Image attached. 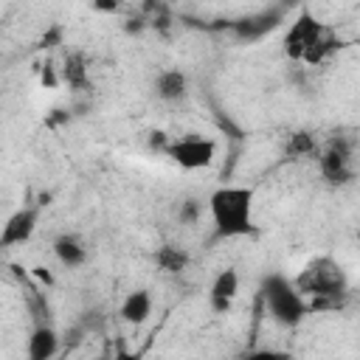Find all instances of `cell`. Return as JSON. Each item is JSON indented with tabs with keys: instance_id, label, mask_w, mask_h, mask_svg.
I'll return each mask as SVG.
<instances>
[{
	"instance_id": "obj_14",
	"label": "cell",
	"mask_w": 360,
	"mask_h": 360,
	"mask_svg": "<svg viewBox=\"0 0 360 360\" xmlns=\"http://www.w3.org/2000/svg\"><path fill=\"white\" fill-rule=\"evenodd\" d=\"M318 141H315V135L312 132H307V129H298V132H292V135H287V141H284V158H290V160H315V155H318Z\"/></svg>"
},
{
	"instance_id": "obj_1",
	"label": "cell",
	"mask_w": 360,
	"mask_h": 360,
	"mask_svg": "<svg viewBox=\"0 0 360 360\" xmlns=\"http://www.w3.org/2000/svg\"><path fill=\"white\" fill-rule=\"evenodd\" d=\"M292 287L307 298L309 312L340 309L349 298V276L332 256H315L292 278Z\"/></svg>"
},
{
	"instance_id": "obj_12",
	"label": "cell",
	"mask_w": 360,
	"mask_h": 360,
	"mask_svg": "<svg viewBox=\"0 0 360 360\" xmlns=\"http://www.w3.org/2000/svg\"><path fill=\"white\" fill-rule=\"evenodd\" d=\"M155 93L160 101H180L186 98L188 93V79L180 68H163L158 76H155Z\"/></svg>"
},
{
	"instance_id": "obj_2",
	"label": "cell",
	"mask_w": 360,
	"mask_h": 360,
	"mask_svg": "<svg viewBox=\"0 0 360 360\" xmlns=\"http://www.w3.org/2000/svg\"><path fill=\"white\" fill-rule=\"evenodd\" d=\"M253 200L256 191L250 186H217L205 200L214 239H239L256 233Z\"/></svg>"
},
{
	"instance_id": "obj_5",
	"label": "cell",
	"mask_w": 360,
	"mask_h": 360,
	"mask_svg": "<svg viewBox=\"0 0 360 360\" xmlns=\"http://www.w3.org/2000/svg\"><path fill=\"white\" fill-rule=\"evenodd\" d=\"M166 155L186 172H197V169H208L217 158V141L200 135V132H188L183 138H172Z\"/></svg>"
},
{
	"instance_id": "obj_19",
	"label": "cell",
	"mask_w": 360,
	"mask_h": 360,
	"mask_svg": "<svg viewBox=\"0 0 360 360\" xmlns=\"http://www.w3.org/2000/svg\"><path fill=\"white\" fill-rule=\"evenodd\" d=\"M28 273H31V278H37L42 287H53V284H56V278H53L51 267H45V264H34Z\"/></svg>"
},
{
	"instance_id": "obj_11",
	"label": "cell",
	"mask_w": 360,
	"mask_h": 360,
	"mask_svg": "<svg viewBox=\"0 0 360 360\" xmlns=\"http://www.w3.org/2000/svg\"><path fill=\"white\" fill-rule=\"evenodd\" d=\"M53 256L59 259L62 267L79 270V267L87 262L90 250H87V245H84V239H82L79 233H59V236L53 239Z\"/></svg>"
},
{
	"instance_id": "obj_15",
	"label": "cell",
	"mask_w": 360,
	"mask_h": 360,
	"mask_svg": "<svg viewBox=\"0 0 360 360\" xmlns=\"http://www.w3.org/2000/svg\"><path fill=\"white\" fill-rule=\"evenodd\" d=\"M188 262H191V256L183 250V248H177V245H160L158 250H155V264H158V270L160 273H166V276H177V273H183L186 267H188Z\"/></svg>"
},
{
	"instance_id": "obj_6",
	"label": "cell",
	"mask_w": 360,
	"mask_h": 360,
	"mask_svg": "<svg viewBox=\"0 0 360 360\" xmlns=\"http://www.w3.org/2000/svg\"><path fill=\"white\" fill-rule=\"evenodd\" d=\"M39 214H42L39 205H22V208H17L3 222V228H0V248L3 250H11V248L25 245L34 236L37 225H39Z\"/></svg>"
},
{
	"instance_id": "obj_3",
	"label": "cell",
	"mask_w": 360,
	"mask_h": 360,
	"mask_svg": "<svg viewBox=\"0 0 360 360\" xmlns=\"http://www.w3.org/2000/svg\"><path fill=\"white\" fill-rule=\"evenodd\" d=\"M262 295H264V304H267L270 318H273L278 326H298V323L309 315L307 298L292 287V281H290L287 276L273 273L270 278H264Z\"/></svg>"
},
{
	"instance_id": "obj_4",
	"label": "cell",
	"mask_w": 360,
	"mask_h": 360,
	"mask_svg": "<svg viewBox=\"0 0 360 360\" xmlns=\"http://www.w3.org/2000/svg\"><path fill=\"white\" fill-rule=\"evenodd\" d=\"M318 172L329 186H346L354 180L357 174V163H354V141L346 135H335L329 138L323 146H318Z\"/></svg>"
},
{
	"instance_id": "obj_13",
	"label": "cell",
	"mask_w": 360,
	"mask_h": 360,
	"mask_svg": "<svg viewBox=\"0 0 360 360\" xmlns=\"http://www.w3.org/2000/svg\"><path fill=\"white\" fill-rule=\"evenodd\" d=\"M59 79L73 87V90H84L90 82V70H87V56L82 51H68L59 68Z\"/></svg>"
},
{
	"instance_id": "obj_9",
	"label": "cell",
	"mask_w": 360,
	"mask_h": 360,
	"mask_svg": "<svg viewBox=\"0 0 360 360\" xmlns=\"http://www.w3.org/2000/svg\"><path fill=\"white\" fill-rule=\"evenodd\" d=\"M152 307H155V301H152V290L138 287V290H129V292L124 295V301H121V307H118V315H121L124 323H129V326H141V323L149 321Z\"/></svg>"
},
{
	"instance_id": "obj_18",
	"label": "cell",
	"mask_w": 360,
	"mask_h": 360,
	"mask_svg": "<svg viewBox=\"0 0 360 360\" xmlns=\"http://www.w3.org/2000/svg\"><path fill=\"white\" fill-rule=\"evenodd\" d=\"M239 360H292V357L290 352H281V349H250Z\"/></svg>"
},
{
	"instance_id": "obj_7",
	"label": "cell",
	"mask_w": 360,
	"mask_h": 360,
	"mask_svg": "<svg viewBox=\"0 0 360 360\" xmlns=\"http://www.w3.org/2000/svg\"><path fill=\"white\" fill-rule=\"evenodd\" d=\"M323 31V22L321 20H315L307 8L298 14V20L287 28V34H284V53H287V59H292V62H301V56H304V51L315 42V37Z\"/></svg>"
},
{
	"instance_id": "obj_10",
	"label": "cell",
	"mask_w": 360,
	"mask_h": 360,
	"mask_svg": "<svg viewBox=\"0 0 360 360\" xmlns=\"http://www.w3.org/2000/svg\"><path fill=\"white\" fill-rule=\"evenodd\" d=\"M28 360H56L59 357V332L51 323H37L25 346Z\"/></svg>"
},
{
	"instance_id": "obj_21",
	"label": "cell",
	"mask_w": 360,
	"mask_h": 360,
	"mask_svg": "<svg viewBox=\"0 0 360 360\" xmlns=\"http://www.w3.org/2000/svg\"><path fill=\"white\" fill-rule=\"evenodd\" d=\"M112 360H141V354H138V352H132V349H124V346H121V349L115 352V357H112Z\"/></svg>"
},
{
	"instance_id": "obj_17",
	"label": "cell",
	"mask_w": 360,
	"mask_h": 360,
	"mask_svg": "<svg viewBox=\"0 0 360 360\" xmlns=\"http://www.w3.org/2000/svg\"><path fill=\"white\" fill-rule=\"evenodd\" d=\"M39 84H42L45 90H56V87L62 84L59 68L53 65V59H45V62H42V68H39Z\"/></svg>"
},
{
	"instance_id": "obj_23",
	"label": "cell",
	"mask_w": 360,
	"mask_h": 360,
	"mask_svg": "<svg viewBox=\"0 0 360 360\" xmlns=\"http://www.w3.org/2000/svg\"><path fill=\"white\" fill-rule=\"evenodd\" d=\"M98 11H118V3H96Z\"/></svg>"
},
{
	"instance_id": "obj_16",
	"label": "cell",
	"mask_w": 360,
	"mask_h": 360,
	"mask_svg": "<svg viewBox=\"0 0 360 360\" xmlns=\"http://www.w3.org/2000/svg\"><path fill=\"white\" fill-rule=\"evenodd\" d=\"M202 211H205V202H202V200H197V197H188V200H183V202H180L177 217H180V222L194 225V222H200Z\"/></svg>"
},
{
	"instance_id": "obj_20",
	"label": "cell",
	"mask_w": 360,
	"mask_h": 360,
	"mask_svg": "<svg viewBox=\"0 0 360 360\" xmlns=\"http://www.w3.org/2000/svg\"><path fill=\"white\" fill-rule=\"evenodd\" d=\"M169 143H172V138H169L163 129L149 132V149H160V152H166V149H169Z\"/></svg>"
},
{
	"instance_id": "obj_22",
	"label": "cell",
	"mask_w": 360,
	"mask_h": 360,
	"mask_svg": "<svg viewBox=\"0 0 360 360\" xmlns=\"http://www.w3.org/2000/svg\"><path fill=\"white\" fill-rule=\"evenodd\" d=\"M59 34H62V28H53L51 34H45V37H42V45H48V48H51V42H59Z\"/></svg>"
},
{
	"instance_id": "obj_8",
	"label": "cell",
	"mask_w": 360,
	"mask_h": 360,
	"mask_svg": "<svg viewBox=\"0 0 360 360\" xmlns=\"http://www.w3.org/2000/svg\"><path fill=\"white\" fill-rule=\"evenodd\" d=\"M239 295V273L233 267H222L208 287V307L214 315H225Z\"/></svg>"
}]
</instances>
